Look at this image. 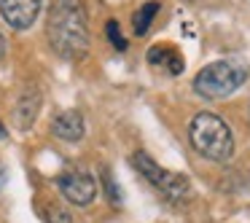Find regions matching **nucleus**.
<instances>
[{"label": "nucleus", "mask_w": 250, "mask_h": 223, "mask_svg": "<svg viewBox=\"0 0 250 223\" xmlns=\"http://www.w3.org/2000/svg\"><path fill=\"white\" fill-rule=\"evenodd\" d=\"M46 38L57 57L78 62L89 54V19L81 0H54L46 17Z\"/></svg>", "instance_id": "nucleus-1"}, {"label": "nucleus", "mask_w": 250, "mask_h": 223, "mask_svg": "<svg viewBox=\"0 0 250 223\" xmlns=\"http://www.w3.org/2000/svg\"><path fill=\"white\" fill-rule=\"evenodd\" d=\"M188 142L202 159L226 164L234 156V135L229 124L215 113H196L188 124Z\"/></svg>", "instance_id": "nucleus-2"}, {"label": "nucleus", "mask_w": 250, "mask_h": 223, "mask_svg": "<svg viewBox=\"0 0 250 223\" xmlns=\"http://www.w3.org/2000/svg\"><path fill=\"white\" fill-rule=\"evenodd\" d=\"M250 70L248 65L234 60H221L210 62L207 67H202L194 78V92L205 100H226L248 81Z\"/></svg>", "instance_id": "nucleus-3"}, {"label": "nucleus", "mask_w": 250, "mask_h": 223, "mask_svg": "<svg viewBox=\"0 0 250 223\" xmlns=\"http://www.w3.org/2000/svg\"><path fill=\"white\" fill-rule=\"evenodd\" d=\"M132 167L169 202V204H186L194 194L191 188V180L180 172H169V169L159 167L156 159H151L146 151H135L132 153Z\"/></svg>", "instance_id": "nucleus-4"}, {"label": "nucleus", "mask_w": 250, "mask_h": 223, "mask_svg": "<svg viewBox=\"0 0 250 223\" xmlns=\"http://www.w3.org/2000/svg\"><path fill=\"white\" fill-rule=\"evenodd\" d=\"M57 188L65 196V202H70L76 207H86L97 196V180L83 169H67L57 178Z\"/></svg>", "instance_id": "nucleus-5"}, {"label": "nucleus", "mask_w": 250, "mask_h": 223, "mask_svg": "<svg viewBox=\"0 0 250 223\" xmlns=\"http://www.w3.org/2000/svg\"><path fill=\"white\" fill-rule=\"evenodd\" d=\"M41 8H43V0H0V17L19 33L33 27Z\"/></svg>", "instance_id": "nucleus-6"}, {"label": "nucleus", "mask_w": 250, "mask_h": 223, "mask_svg": "<svg viewBox=\"0 0 250 223\" xmlns=\"http://www.w3.org/2000/svg\"><path fill=\"white\" fill-rule=\"evenodd\" d=\"M51 135L62 142H81L86 135V124L78 110H62L51 121Z\"/></svg>", "instance_id": "nucleus-7"}, {"label": "nucleus", "mask_w": 250, "mask_h": 223, "mask_svg": "<svg viewBox=\"0 0 250 223\" xmlns=\"http://www.w3.org/2000/svg\"><path fill=\"white\" fill-rule=\"evenodd\" d=\"M41 105H43V97H41L38 86H27L22 94L17 97V105H14V119H17V126L22 132H27L30 126L35 124L41 113Z\"/></svg>", "instance_id": "nucleus-8"}, {"label": "nucleus", "mask_w": 250, "mask_h": 223, "mask_svg": "<svg viewBox=\"0 0 250 223\" xmlns=\"http://www.w3.org/2000/svg\"><path fill=\"white\" fill-rule=\"evenodd\" d=\"M148 62L156 65V67H164L169 76H180L183 67H186V60L180 57V51L175 49V46H169V43L151 46V51H148Z\"/></svg>", "instance_id": "nucleus-9"}, {"label": "nucleus", "mask_w": 250, "mask_h": 223, "mask_svg": "<svg viewBox=\"0 0 250 223\" xmlns=\"http://www.w3.org/2000/svg\"><path fill=\"white\" fill-rule=\"evenodd\" d=\"M156 14H159V0H148V3H143V6L132 14V30H135V35H146L148 30H151Z\"/></svg>", "instance_id": "nucleus-10"}, {"label": "nucleus", "mask_w": 250, "mask_h": 223, "mask_svg": "<svg viewBox=\"0 0 250 223\" xmlns=\"http://www.w3.org/2000/svg\"><path fill=\"white\" fill-rule=\"evenodd\" d=\"M41 215H43L46 223H73L70 210H67V207H62V204H54V202L41 207Z\"/></svg>", "instance_id": "nucleus-11"}, {"label": "nucleus", "mask_w": 250, "mask_h": 223, "mask_svg": "<svg viewBox=\"0 0 250 223\" xmlns=\"http://www.w3.org/2000/svg\"><path fill=\"white\" fill-rule=\"evenodd\" d=\"M105 35H108L110 46H113L116 51H126V38H124V33H121V24L116 22V19H110V22L105 24Z\"/></svg>", "instance_id": "nucleus-12"}, {"label": "nucleus", "mask_w": 250, "mask_h": 223, "mask_svg": "<svg viewBox=\"0 0 250 223\" xmlns=\"http://www.w3.org/2000/svg\"><path fill=\"white\" fill-rule=\"evenodd\" d=\"M103 185H105V196H108V202H110V204H121V188L116 185L113 175H110L108 169L103 172Z\"/></svg>", "instance_id": "nucleus-13"}, {"label": "nucleus", "mask_w": 250, "mask_h": 223, "mask_svg": "<svg viewBox=\"0 0 250 223\" xmlns=\"http://www.w3.org/2000/svg\"><path fill=\"white\" fill-rule=\"evenodd\" d=\"M6 51H8V46H6V38H3V33H0V62L6 60Z\"/></svg>", "instance_id": "nucleus-14"}, {"label": "nucleus", "mask_w": 250, "mask_h": 223, "mask_svg": "<svg viewBox=\"0 0 250 223\" xmlns=\"http://www.w3.org/2000/svg\"><path fill=\"white\" fill-rule=\"evenodd\" d=\"M3 185H6V167L0 164V191H3Z\"/></svg>", "instance_id": "nucleus-15"}, {"label": "nucleus", "mask_w": 250, "mask_h": 223, "mask_svg": "<svg viewBox=\"0 0 250 223\" xmlns=\"http://www.w3.org/2000/svg\"><path fill=\"white\" fill-rule=\"evenodd\" d=\"M6 137V126H3V121H0V140Z\"/></svg>", "instance_id": "nucleus-16"}]
</instances>
